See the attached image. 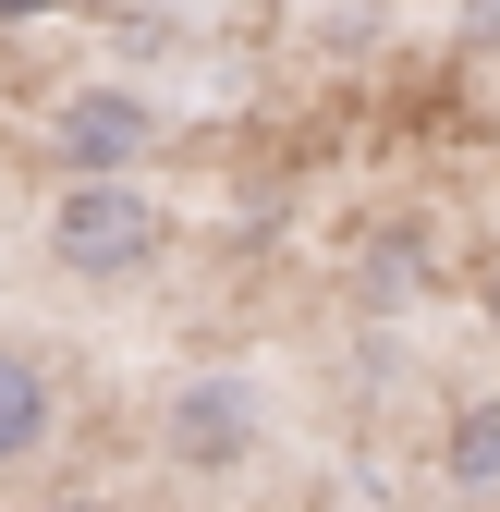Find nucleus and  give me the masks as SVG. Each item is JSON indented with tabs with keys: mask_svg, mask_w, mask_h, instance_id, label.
Here are the masks:
<instances>
[{
	"mask_svg": "<svg viewBox=\"0 0 500 512\" xmlns=\"http://www.w3.org/2000/svg\"><path fill=\"white\" fill-rule=\"evenodd\" d=\"M49 439H61V366L0 330V476H25Z\"/></svg>",
	"mask_w": 500,
	"mask_h": 512,
	"instance_id": "20e7f679",
	"label": "nucleus"
},
{
	"mask_svg": "<svg viewBox=\"0 0 500 512\" xmlns=\"http://www.w3.org/2000/svg\"><path fill=\"white\" fill-rule=\"evenodd\" d=\"M171 135V110L147 86H122V74H86V86H61L49 98V183H122V171H147Z\"/></svg>",
	"mask_w": 500,
	"mask_h": 512,
	"instance_id": "f03ea898",
	"label": "nucleus"
},
{
	"mask_svg": "<svg viewBox=\"0 0 500 512\" xmlns=\"http://www.w3.org/2000/svg\"><path fill=\"white\" fill-rule=\"evenodd\" d=\"M159 452H171L183 476H244V464L269 452V391H257V366H196V378H171Z\"/></svg>",
	"mask_w": 500,
	"mask_h": 512,
	"instance_id": "7ed1b4c3",
	"label": "nucleus"
},
{
	"mask_svg": "<svg viewBox=\"0 0 500 512\" xmlns=\"http://www.w3.org/2000/svg\"><path fill=\"white\" fill-rule=\"evenodd\" d=\"M415 281H427V256H415L403 232H379V244L354 256V305H366V317H403V305H415Z\"/></svg>",
	"mask_w": 500,
	"mask_h": 512,
	"instance_id": "423d86ee",
	"label": "nucleus"
},
{
	"mask_svg": "<svg viewBox=\"0 0 500 512\" xmlns=\"http://www.w3.org/2000/svg\"><path fill=\"white\" fill-rule=\"evenodd\" d=\"M37 512H110V500H98V488H49Z\"/></svg>",
	"mask_w": 500,
	"mask_h": 512,
	"instance_id": "6e6552de",
	"label": "nucleus"
},
{
	"mask_svg": "<svg viewBox=\"0 0 500 512\" xmlns=\"http://www.w3.org/2000/svg\"><path fill=\"white\" fill-rule=\"evenodd\" d=\"M37 13H61V0H0V25H37Z\"/></svg>",
	"mask_w": 500,
	"mask_h": 512,
	"instance_id": "1a4fd4ad",
	"label": "nucleus"
},
{
	"mask_svg": "<svg viewBox=\"0 0 500 512\" xmlns=\"http://www.w3.org/2000/svg\"><path fill=\"white\" fill-rule=\"evenodd\" d=\"M464 293H476V317H488V330H500V232L464 256Z\"/></svg>",
	"mask_w": 500,
	"mask_h": 512,
	"instance_id": "0eeeda50",
	"label": "nucleus"
},
{
	"mask_svg": "<svg viewBox=\"0 0 500 512\" xmlns=\"http://www.w3.org/2000/svg\"><path fill=\"white\" fill-rule=\"evenodd\" d=\"M171 256V208L147 196V171L122 183H49V269L61 281H147Z\"/></svg>",
	"mask_w": 500,
	"mask_h": 512,
	"instance_id": "f257e3e1",
	"label": "nucleus"
},
{
	"mask_svg": "<svg viewBox=\"0 0 500 512\" xmlns=\"http://www.w3.org/2000/svg\"><path fill=\"white\" fill-rule=\"evenodd\" d=\"M440 488L452 500H500V391H464L440 415Z\"/></svg>",
	"mask_w": 500,
	"mask_h": 512,
	"instance_id": "39448f33",
	"label": "nucleus"
}]
</instances>
